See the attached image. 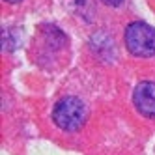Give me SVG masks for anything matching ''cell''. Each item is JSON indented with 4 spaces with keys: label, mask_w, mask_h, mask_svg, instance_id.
Wrapping results in <instances>:
<instances>
[{
    "label": "cell",
    "mask_w": 155,
    "mask_h": 155,
    "mask_svg": "<svg viewBox=\"0 0 155 155\" xmlns=\"http://www.w3.org/2000/svg\"><path fill=\"white\" fill-rule=\"evenodd\" d=\"M88 116L86 105L75 95L62 97L52 108V121L62 131H77L84 125Z\"/></svg>",
    "instance_id": "1"
},
{
    "label": "cell",
    "mask_w": 155,
    "mask_h": 155,
    "mask_svg": "<svg viewBox=\"0 0 155 155\" xmlns=\"http://www.w3.org/2000/svg\"><path fill=\"white\" fill-rule=\"evenodd\" d=\"M125 47L135 56H151L155 54V28L144 21H133L125 26L124 34Z\"/></svg>",
    "instance_id": "2"
},
{
    "label": "cell",
    "mask_w": 155,
    "mask_h": 155,
    "mask_svg": "<svg viewBox=\"0 0 155 155\" xmlns=\"http://www.w3.org/2000/svg\"><path fill=\"white\" fill-rule=\"evenodd\" d=\"M133 103L138 114L146 118H155V82L142 81L135 86L133 92Z\"/></svg>",
    "instance_id": "3"
},
{
    "label": "cell",
    "mask_w": 155,
    "mask_h": 155,
    "mask_svg": "<svg viewBox=\"0 0 155 155\" xmlns=\"http://www.w3.org/2000/svg\"><path fill=\"white\" fill-rule=\"evenodd\" d=\"M101 2L105 4V6H112V8H116V6H120L124 0H101Z\"/></svg>",
    "instance_id": "4"
},
{
    "label": "cell",
    "mask_w": 155,
    "mask_h": 155,
    "mask_svg": "<svg viewBox=\"0 0 155 155\" xmlns=\"http://www.w3.org/2000/svg\"><path fill=\"white\" fill-rule=\"evenodd\" d=\"M6 2H21V0H6Z\"/></svg>",
    "instance_id": "5"
}]
</instances>
